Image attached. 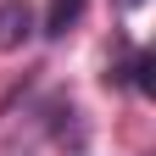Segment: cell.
I'll return each instance as SVG.
<instances>
[{
	"instance_id": "1",
	"label": "cell",
	"mask_w": 156,
	"mask_h": 156,
	"mask_svg": "<svg viewBox=\"0 0 156 156\" xmlns=\"http://www.w3.org/2000/svg\"><path fill=\"white\" fill-rule=\"evenodd\" d=\"M39 34V17L28 0H0V50H23Z\"/></svg>"
},
{
	"instance_id": "2",
	"label": "cell",
	"mask_w": 156,
	"mask_h": 156,
	"mask_svg": "<svg viewBox=\"0 0 156 156\" xmlns=\"http://www.w3.org/2000/svg\"><path fill=\"white\" fill-rule=\"evenodd\" d=\"M78 17H84V0H56L50 17H45V34H50V39H67V34L78 28Z\"/></svg>"
},
{
	"instance_id": "3",
	"label": "cell",
	"mask_w": 156,
	"mask_h": 156,
	"mask_svg": "<svg viewBox=\"0 0 156 156\" xmlns=\"http://www.w3.org/2000/svg\"><path fill=\"white\" fill-rule=\"evenodd\" d=\"M151 67H156V62H151L145 50L134 56V67H128V73H134V89H140V95H151V89H156V78H151Z\"/></svg>"
},
{
	"instance_id": "4",
	"label": "cell",
	"mask_w": 156,
	"mask_h": 156,
	"mask_svg": "<svg viewBox=\"0 0 156 156\" xmlns=\"http://www.w3.org/2000/svg\"><path fill=\"white\" fill-rule=\"evenodd\" d=\"M117 6H123V11H134V6H145V0H117Z\"/></svg>"
}]
</instances>
